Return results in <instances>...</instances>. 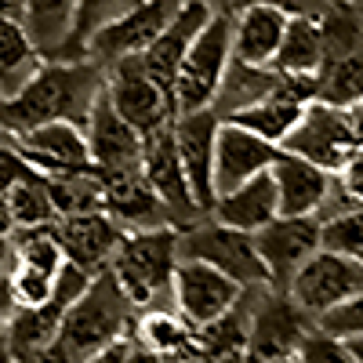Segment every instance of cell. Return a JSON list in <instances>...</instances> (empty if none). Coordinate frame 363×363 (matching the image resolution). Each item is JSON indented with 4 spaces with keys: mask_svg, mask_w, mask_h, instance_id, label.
<instances>
[{
    "mask_svg": "<svg viewBox=\"0 0 363 363\" xmlns=\"http://www.w3.org/2000/svg\"><path fill=\"white\" fill-rule=\"evenodd\" d=\"M106 91V66L95 58H55L29 80L15 99L0 102V131L11 142L15 135L51 124V120H77L84 124L91 106Z\"/></svg>",
    "mask_w": 363,
    "mask_h": 363,
    "instance_id": "obj_1",
    "label": "cell"
},
{
    "mask_svg": "<svg viewBox=\"0 0 363 363\" xmlns=\"http://www.w3.org/2000/svg\"><path fill=\"white\" fill-rule=\"evenodd\" d=\"M138 309L131 306V298L120 291L116 277L106 269L99 272L91 287L73 301L62 316V327H58V338L55 345H62L77 363H84L87 356H95L99 349L120 342V338H131L135 330V316Z\"/></svg>",
    "mask_w": 363,
    "mask_h": 363,
    "instance_id": "obj_2",
    "label": "cell"
},
{
    "mask_svg": "<svg viewBox=\"0 0 363 363\" xmlns=\"http://www.w3.org/2000/svg\"><path fill=\"white\" fill-rule=\"evenodd\" d=\"M178 229H145V233H128L120 251L109 262V272L116 277L120 291L131 298L135 309H153L171 298V284L178 272Z\"/></svg>",
    "mask_w": 363,
    "mask_h": 363,
    "instance_id": "obj_3",
    "label": "cell"
},
{
    "mask_svg": "<svg viewBox=\"0 0 363 363\" xmlns=\"http://www.w3.org/2000/svg\"><path fill=\"white\" fill-rule=\"evenodd\" d=\"M233 66V11L215 8L174 77V116L215 109L222 80Z\"/></svg>",
    "mask_w": 363,
    "mask_h": 363,
    "instance_id": "obj_4",
    "label": "cell"
},
{
    "mask_svg": "<svg viewBox=\"0 0 363 363\" xmlns=\"http://www.w3.org/2000/svg\"><path fill=\"white\" fill-rule=\"evenodd\" d=\"M359 145H363V106L338 109L327 102H309L280 149L338 174Z\"/></svg>",
    "mask_w": 363,
    "mask_h": 363,
    "instance_id": "obj_5",
    "label": "cell"
},
{
    "mask_svg": "<svg viewBox=\"0 0 363 363\" xmlns=\"http://www.w3.org/2000/svg\"><path fill=\"white\" fill-rule=\"evenodd\" d=\"M251 323H247V363H284L298 359V349L316 320L298 306L287 291L251 287L247 291Z\"/></svg>",
    "mask_w": 363,
    "mask_h": 363,
    "instance_id": "obj_6",
    "label": "cell"
},
{
    "mask_svg": "<svg viewBox=\"0 0 363 363\" xmlns=\"http://www.w3.org/2000/svg\"><path fill=\"white\" fill-rule=\"evenodd\" d=\"M178 255L189 262L215 265L244 291L269 287V272H265V262L255 247V233H240L233 225H222L211 215H203L189 229H178Z\"/></svg>",
    "mask_w": 363,
    "mask_h": 363,
    "instance_id": "obj_7",
    "label": "cell"
},
{
    "mask_svg": "<svg viewBox=\"0 0 363 363\" xmlns=\"http://www.w3.org/2000/svg\"><path fill=\"white\" fill-rule=\"evenodd\" d=\"M106 95L116 106V113L142 131V138L174 124V99L145 73L138 55L106 66Z\"/></svg>",
    "mask_w": 363,
    "mask_h": 363,
    "instance_id": "obj_8",
    "label": "cell"
},
{
    "mask_svg": "<svg viewBox=\"0 0 363 363\" xmlns=\"http://www.w3.org/2000/svg\"><path fill=\"white\" fill-rule=\"evenodd\" d=\"M142 174H145L149 186H153V193L164 200L174 229H189L193 222L203 218V211L196 207V196L189 189V178H186V167H182V157H178L174 124H167V128H160L153 135H145V145H142Z\"/></svg>",
    "mask_w": 363,
    "mask_h": 363,
    "instance_id": "obj_9",
    "label": "cell"
},
{
    "mask_svg": "<svg viewBox=\"0 0 363 363\" xmlns=\"http://www.w3.org/2000/svg\"><path fill=\"white\" fill-rule=\"evenodd\" d=\"M359 291H363V262L338 255V251H327V247H320L306 265H301L298 277L287 287V294L313 320L327 309H335L338 301L359 294Z\"/></svg>",
    "mask_w": 363,
    "mask_h": 363,
    "instance_id": "obj_10",
    "label": "cell"
},
{
    "mask_svg": "<svg viewBox=\"0 0 363 363\" xmlns=\"http://www.w3.org/2000/svg\"><path fill=\"white\" fill-rule=\"evenodd\" d=\"M255 247H258V255L265 262L269 287L272 291H287L291 280L298 277V269L323 247V222L320 218L280 215L277 222H269L265 229L255 233Z\"/></svg>",
    "mask_w": 363,
    "mask_h": 363,
    "instance_id": "obj_11",
    "label": "cell"
},
{
    "mask_svg": "<svg viewBox=\"0 0 363 363\" xmlns=\"http://www.w3.org/2000/svg\"><path fill=\"white\" fill-rule=\"evenodd\" d=\"M240 298H244V287L229 280L225 272H218L215 265L189 262V258L178 262L174 284H171V306L193 327H203L211 320L233 313L240 306Z\"/></svg>",
    "mask_w": 363,
    "mask_h": 363,
    "instance_id": "obj_12",
    "label": "cell"
},
{
    "mask_svg": "<svg viewBox=\"0 0 363 363\" xmlns=\"http://www.w3.org/2000/svg\"><path fill=\"white\" fill-rule=\"evenodd\" d=\"M222 116L215 109H200V113H182L174 116V142H178V157L186 167L189 189L196 196V207L203 215H211L218 203L215 189V138H218Z\"/></svg>",
    "mask_w": 363,
    "mask_h": 363,
    "instance_id": "obj_13",
    "label": "cell"
},
{
    "mask_svg": "<svg viewBox=\"0 0 363 363\" xmlns=\"http://www.w3.org/2000/svg\"><path fill=\"white\" fill-rule=\"evenodd\" d=\"M84 131H87V149H91V164H95L99 174H116V171H131L142 167V131L131 128L124 116L116 113V106L109 102V95L102 91L99 102L91 106L87 120H84Z\"/></svg>",
    "mask_w": 363,
    "mask_h": 363,
    "instance_id": "obj_14",
    "label": "cell"
},
{
    "mask_svg": "<svg viewBox=\"0 0 363 363\" xmlns=\"http://www.w3.org/2000/svg\"><path fill=\"white\" fill-rule=\"evenodd\" d=\"M178 8H182V0H142L131 15L113 22L109 29H102V33L87 44V58H95L102 66H113L120 58L145 55L149 44L164 33V26L174 18Z\"/></svg>",
    "mask_w": 363,
    "mask_h": 363,
    "instance_id": "obj_15",
    "label": "cell"
},
{
    "mask_svg": "<svg viewBox=\"0 0 363 363\" xmlns=\"http://www.w3.org/2000/svg\"><path fill=\"white\" fill-rule=\"evenodd\" d=\"M15 149L40 174H66L80 167H95L91 164V149H87V131L77 120H51V124L29 128L15 135Z\"/></svg>",
    "mask_w": 363,
    "mask_h": 363,
    "instance_id": "obj_16",
    "label": "cell"
},
{
    "mask_svg": "<svg viewBox=\"0 0 363 363\" xmlns=\"http://www.w3.org/2000/svg\"><path fill=\"white\" fill-rule=\"evenodd\" d=\"M211 15H215V4H211V0H182V8L164 26V33L149 44L145 55H138L145 73L153 77L171 99H174V77L182 69V58L189 55L193 40L200 37V29L211 22Z\"/></svg>",
    "mask_w": 363,
    "mask_h": 363,
    "instance_id": "obj_17",
    "label": "cell"
},
{
    "mask_svg": "<svg viewBox=\"0 0 363 363\" xmlns=\"http://www.w3.org/2000/svg\"><path fill=\"white\" fill-rule=\"evenodd\" d=\"M277 157H280L277 142L222 120L218 138H215V189H218V196L251 182L255 174H265L277 164Z\"/></svg>",
    "mask_w": 363,
    "mask_h": 363,
    "instance_id": "obj_18",
    "label": "cell"
},
{
    "mask_svg": "<svg viewBox=\"0 0 363 363\" xmlns=\"http://www.w3.org/2000/svg\"><path fill=\"white\" fill-rule=\"evenodd\" d=\"M58 244H62L66 258L77 262L80 269H87L91 277L109 269L113 255L124 244V229L113 222L109 211H87V215H69L55 222Z\"/></svg>",
    "mask_w": 363,
    "mask_h": 363,
    "instance_id": "obj_19",
    "label": "cell"
},
{
    "mask_svg": "<svg viewBox=\"0 0 363 363\" xmlns=\"http://www.w3.org/2000/svg\"><path fill=\"white\" fill-rule=\"evenodd\" d=\"M102 186H106V211L124 233H145V229L171 225L167 207L153 193V186L145 182L142 167L102 174Z\"/></svg>",
    "mask_w": 363,
    "mask_h": 363,
    "instance_id": "obj_20",
    "label": "cell"
},
{
    "mask_svg": "<svg viewBox=\"0 0 363 363\" xmlns=\"http://www.w3.org/2000/svg\"><path fill=\"white\" fill-rule=\"evenodd\" d=\"M269 174L277 182L280 215H291V218H320L327 196L335 193V174L287 153V149H280V157L269 167Z\"/></svg>",
    "mask_w": 363,
    "mask_h": 363,
    "instance_id": "obj_21",
    "label": "cell"
},
{
    "mask_svg": "<svg viewBox=\"0 0 363 363\" xmlns=\"http://www.w3.org/2000/svg\"><path fill=\"white\" fill-rule=\"evenodd\" d=\"M287 22L291 15L280 8H265V4L236 8L233 11V58L244 66L272 69L284 33H287Z\"/></svg>",
    "mask_w": 363,
    "mask_h": 363,
    "instance_id": "obj_22",
    "label": "cell"
},
{
    "mask_svg": "<svg viewBox=\"0 0 363 363\" xmlns=\"http://www.w3.org/2000/svg\"><path fill=\"white\" fill-rule=\"evenodd\" d=\"M211 218L222 222V225H233L240 233H258L269 222H277L280 218V196H277L272 174L269 171L255 174L251 182H244V186L222 193L215 211H211Z\"/></svg>",
    "mask_w": 363,
    "mask_h": 363,
    "instance_id": "obj_23",
    "label": "cell"
},
{
    "mask_svg": "<svg viewBox=\"0 0 363 363\" xmlns=\"http://www.w3.org/2000/svg\"><path fill=\"white\" fill-rule=\"evenodd\" d=\"M18 22L26 26V33L33 37L37 51L48 62L69 58L77 33V0H26Z\"/></svg>",
    "mask_w": 363,
    "mask_h": 363,
    "instance_id": "obj_24",
    "label": "cell"
},
{
    "mask_svg": "<svg viewBox=\"0 0 363 363\" xmlns=\"http://www.w3.org/2000/svg\"><path fill=\"white\" fill-rule=\"evenodd\" d=\"M131 338L145 349L160 352L164 359H178V356H193L196 327L174 306H153V309H142V316L135 320Z\"/></svg>",
    "mask_w": 363,
    "mask_h": 363,
    "instance_id": "obj_25",
    "label": "cell"
},
{
    "mask_svg": "<svg viewBox=\"0 0 363 363\" xmlns=\"http://www.w3.org/2000/svg\"><path fill=\"white\" fill-rule=\"evenodd\" d=\"M44 62L48 58L37 51L26 26L15 18H0V99H15L44 69Z\"/></svg>",
    "mask_w": 363,
    "mask_h": 363,
    "instance_id": "obj_26",
    "label": "cell"
},
{
    "mask_svg": "<svg viewBox=\"0 0 363 363\" xmlns=\"http://www.w3.org/2000/svg\"><path fill=\"white\" fill-rule=\"evenodd\" d=\"M323 66H327V55H323V37H320L316 15H291L287 33H284V44H280V51H277V62H272V69L284 73V77H309V80H320Z\"/></svg>",
    "mask_w": 363,
    "mask_h": 363,
    "instance_id": "obj_27",
    "label": "cell"
},
{
    "mask_svg": "<svg viewBox=\"0 0 363 363\" xmlns=\"http://www.w3.org/2000/svg\"><path fill=\"white\" fill-rule=\"evenodd\" d=\"M8 211H11V225L15 229H37V225H55L58 211L48 189V178L37 167H26L11 186L4 189Z\"/></svg>",
    "mask_w": 363,
    "mask_h": 363,
    "instance_id": "obj_28",
    "label": "cell"
},
{
    "mask_svg": "<svg viewBox=\"0 0 363 363\" xmlns=\"http://www.w3.org/2000/svg\"><path fill=\"white\" fill-rule=\"evenodd\" d=\"M44 178H48L58 218L106 211V186H102V174L95 167H80V171H66V174H44Z\"/></svg>",
    "mask_w": 363,
    "mask_h": 363,
    "instance_id": "obj_29",
    "label": "cell"
},
{
    "mask_svg": "<svg viewBox=\"0 0 363 363\" xmlns=\"http://www.w3.org/2000/svg\"><path fill=\"white\" fill-rule=\"evenodd\" d=\"M316 26L323 37L327 62L363 51V8H352L349 0H327L316 15Z\"/></svg>",
    "mask_w": 363,
    "mask_h": 363,
    "instance_id": "obj_30",
    "label": "cell"
},
{
    "mask_svg": "<svg viewBox=\"0 0 363 363\" xmlns=\"http://www.w3.org/2000/svg\"><path fill=\"white\" fill-rule=\"evenodd\" d=\"M277 84H280V73L277 69L244 66V62H236V58H233V66H229V73L222 80V91H218V99H215V113L225 120L236 109H244V106L265 99Z\"/></svg>",
    "mask_w": 363,
    "mask_h": 363,
    "instance_id": "obj_31",
    "label": "cell"
},
{
    "mask_svg": "<svg viewBox=\"0 0 363 363\" xmlns=\"http://www.w3.org/2000/svg\"><path fill=\"white\" fill-rule=\"evenodd\" d=\"M316 102L338 106V109L363 106V51L345 55V58H335V62L323 66Z\"/></svg>",
    "mask_w": 363,
    "mask_h": 363,
    "instance_id": "obj_32",
    "label": "cell"
},
{
    "mask_svg": "<svg viewBox=\"0 0 363 363\" xmlns=\"http://www.w3.org/2000/svg\"><path fill=\"white\" fill-rule=\"evenodd\" d=\"M138 4L142 0H77V33H73L69 58H84L87 44L95 40L102 29H109L113 22L131 15Z\"/></svg>",
    "mask_w": 363,
    "mask_h": 363,
    "instance_id": "obj_33",
    "label": "cell"
},
{
    "mask_svg": "<svg viewBox=\"0 0 363 363\" xmlns=\"http://www.w3.org/2000/svg\"><path fill=\"white\" fill-rule=\"evenodd\" d=\"M15 236V262H29L44 272H55L62 269L66 262V251L58 244V233L55 225H37V229H11Z\"/></svg>",
    "mask_w": 363,
    "mask_h": 363,
    "instance_id": "obj_34",
    "label": "cell"
},
{
    "mask_svg": "<svg viewBox=\"0 0 363 363\" xmlns=\"http://www.w3.org/2000/svg\"><path fill=\"white\" fill-rule=\"evenodd\" d=\"M8 280H11V294L18 309H44L55 294V277L29 262H15Z\"/></svg>",
    "mask_w": 363,
    "mask_h": 363,
    "instance_id": "obj_35",
    "label": "cell"
},
{
    "mask_svg": "<svg viewBox=\"0 0 363 363\" xmlns=\"http://www.w3.org/2000/svg\"><path fill=\"white\" fill-rule=\"evenodd\" d=\"M323 247L363 262V207H352L345 215L323 222Z\"/></svg>",
    "mask_w": 363,
    "mask_h": 363,
    "instance_id": "obj_36",
    "label": "cell"
},
{
    "mask_svg": "<svg viewBox=\"0 0 363 363\" xmlns=\"http://www.w3.org/2000/svg\"><path fill=\"white\" fill-rule=\"evenodd\" d=\"M316 330H323V335L330 338H342V342H356L363 338V291L338 301L335 309H327L316 316Z\"/></svg>",
    "mask_w": 363,
    "mask_h": 363,
    "instance_id": "obj_37",
    "label": "cell"
},
{
    "mask_svg": "<svg viewBox=\"0 0 363 363\" xmlns=\"http://www.w3.org/2000/svg\"><path fill=\"white\" fill-rule=\"evenodd\" d=\"M298 363H359V359L352 356L349 342L330 338V335L313 327L306 335V342H301V349H298Z\"/></svg>",
    "mask_w": 363,
    "mask_h": 363,
    "instance_id": "obj_38",
    "label": "cell"
},
{
    "mask_svg": "<svg viewBox=\"0 0 363 363\" xmlns=\"http://www.w3.org/2000/svg\"><path fill=\"white\" fill-rule=\"evenodd\" d=\"M251 4H265V8H280L287 15H320V8L327 0H225V8L236 11V8H251Z\"/></svg>",
    "mask_w": 363,
    "mask_h": 363,
    "instance_id": "obj_39",
    "label": "cell"
},
{
    "mask_svg": "<svg viewBox=\"0 0 363 363\" xmlns=\"http://www.w3.org/2000/svg\"><path fill=\"white\" fill-rule=\"evenodd\" d=\"M338 186H342L356 203H363V145L356 149V153L345 160V167L338 171Z\"/></svg>",
    "mask_w": 363,
    "mask_h": 363,
    "instance_id": "obj_40",
    "label": "cell"
},
{
    "mask_svg": "<svg viewBox=\"0 0 363 363\" xmlns=\"http://www.w3.org/2000/svg\"><path fill=\"white\" fill-rule=\"evenodd\" d=\"M26 167H29V164L18 157V149H15L11 142H0V193H4Z\"/></svg>",
    "mask_w": 363,
    "mask_h": 363,
    "instance_id": "obj_41",
    "label": "cell"
},
{
    "mask_svg": "<svg viewBox=\"0 0 363 363\" xmlns=\"http://www.w3.org/2000/svg\"><path fill=\"white\" fill-rule=\"evenodd\" d=\"M131 345H135V338H120V342H113V345L99 349L95 356H87L84 363H128V356H131Z\"/></svg>",
    "mask_w": 363,
    "mask_h": 363,
    "instance_id": "obj_42",
    "label": "cell"
},
{
    "mask_svg": "<svg viewBox=\"0 0 363 363\" xmlns=\"http://www.w3.org/2000/svg\"><path fill=\"white\" fill-rule=\"evenodd\" d=\"M18 363H77V359H73V356H69V352H66L62 345H55V342H51L48 349H37V352H29V356H22Z\"/></svg>",
    "mask_w": 363,
    "mask_h": 363,
    "instance_id": "obj_43",
    "label": "cell"
},
{
    "mask_svg": "<svg viewBox=\"0 0 363 363\" xmlns=\"http://www.w3.org/2000/svg\"><path fill=\"white\" fill-rule=\"evenodd\" d=\"M15 313H18V306H15V294H11V280H8V272H0V327H4Z\"/></svg>",
    "mask_w": 363,
    "mask_h": 363,
    "instance_id": "obj_44",
    "label": "cell"
},
{
    "mask_svg": "<svg viewBox=\"0 0 363 363\" xmlns=\"http://www.w3.org/2000/svg\"><path fill=\"white\" fill-rule=\"evenodd\" d=\"M11 265H15V236L0 233V272H11Z\"/></svg>",
    "mask_w": 363,
    "mask_h": 363,
    "instance_id": "obj_45",
    "label": "cell"
},
{
    "mask_svg": "<svg viewBox=\"0 0 363 363\" xmlns=\"http://www.w3.org/2000/svg\"><path fill=\"white\" fill-rule=\"evenodd\" d=\"M128 363H167L160 352H153V349H145V345H131V356H128Z\"/></svg>",
    "mask_w": 363,
    "mask_h": 363,
    "instance_id": "obj_46",
    "label": "cell"
},
{
    "mask_svg": "<svg viewBox=\"0 0 363 363\" xmlns=\"http://www.w3.org/2000/svg\"><path fill=\"white\" fill-rule=\"evenodd\" d=\"M22 4L26 0H0V18H22Z\"/></svg>",
    "mask_w": 363,
    "mask_h": 363,
    "instance_id": "obj_47",
    "label": "cell"
},
{
    "mask_svg": "<svg viewBox=\"0 0 363 363\" xmlns=\"http://www.w3.org/2000/svg\"><path fill=\"white\" fill-rule=\"evenodd\" d=\"M15 225H11V211H8V200H4V193H0V233H11Z\"/></svg>",
    "mask_w": 363,
    "mask_h": 363,
    "instance_id": "obj_48",
    "label": "cell"
},
{
    "mask_svg": "<svg viewBox=\"0 0 363 363\" xmlns=\"http://www.w3.org/2000/svg\"><path fill=\"white\" fill-rule=\"evenodd\" d=\"M349 349H352V356L363 363V338H356V342H349Z\"/></svg>",
    "mask_w": 363,
    "mask_h": 363,
    "instance_id": "obj_49",
    "label": "cell"
},
{
    "mask_svg": "<svg viewBox=\"0 0 363 363\" xmlns=\"http://www.w3.org/2000/svg\"><path fill=\"white\" fill-rule=\"evenodd\" d=\"M349 4H352V8H363V0H349Z\"/></svg>",
    "mask_w": 363,
    "mask_h": 363,
    "instance_id": "obj_50",
    "label": "cell"
},
{
    "mask_svg": "<svg viewBox=\"0 0 363 363\" xmlns=\"http://www.w3.org/2000/svg\"><path fill=\"white\" fill-rule=\"evenodd\" d=\"M284 363H298V359H284Z\"/></svg>",
    "mask_w": 363,
    "mask_h": 363,
    "instance_id": "obj_51",
    "label": "cell"
},
{
    "mask_svg": "<svg viewBox=\"0 0 363 363\" xmlns=\"http://www.w3.org/2000/svg\"><path fill=\"white\" fill-rule=\"evenodd\" d=\"M0 102H4V99H0ZM0 135H4V131H0ZM4 138H8V135H4Z\"/></svg>",
    "mask_w": 363,
    "mask_h": 363,
    "instance_id": "obj_52",
    "label": "cell"
},
{
    "mask_svg": "<svg viewBox=\"0 0 363 363\" xmlns=\"http://www.w3.org/2000/svg\"><path fill=\"white\" fill-rule=\"evenodd\" d=\"M211 4H215V0H211Z\"/></svg>",
    "mask_w": 363,
    "mask_h": 363,
    "instance_id": "obj_53",
    "label": "cell"
},
{
    "mask_svg": "<svg viewBox=\"0 0 363 363\" xmlns=\"http://www.w3.org/2000/svg\"><path fill=\"white\" fill-rule=\"evenodd\" d=\"M0 330H4V327H0Z\"/></svg>",
    "mask_w": 363,
    "mask_h": 363,
    "instance_id": "obj_54",
    "label": "cell"
}]
</instances>
